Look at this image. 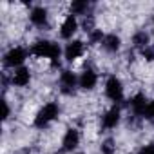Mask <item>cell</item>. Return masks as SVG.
Returning <instances> with one entry per match:
<instances>
[{
  "label": "cell",
  "mask_w": 154,
  "mask_h": 154,
  "mask_svg": "<svg viewBox=\"0 0 154 154\" xmlns=\"http://www.w3.org/2000/svg\"><path fill=\"white\" fill-rule=\"evenodd\" d=\"M29 54L35 56V58H45L49 60L51 63H58V58L62 54V49L56 42H51V40H38L31 45L29 49Z\"/></svg>",
  "instance_id": "1"
},
{
  "label": "cell",
  "mask_w": 154,
  "mask_h": 154,
  "mask_svg": "<svg viewBox=\"0 0 154 154\" xmlns=\"http://www.w3.org/2000/svg\"><path fill=\"white\" fill-rule=\"evenodd\" d=\"M58 114H60L58 103L56 102H49V103H45V105H42L38 109V112L35 114V122L33 123H35L36 129H45L58 118Z\"/></svg>",
  "instance_id": "2"
},
{
  "label": "cell",
  "mask_w": 154,
  "mask_h": 154,
  "mask_svg": "<svg viewBox=\"0 0 154 154\" xmlns=\"http://www.w3.org/2000/svg\"><path fill=\"white\" fill-rule=\"evenodd\" d=\"M27 54H29L27 49H24V47H20V45H15V47H11V49L4 54V65H6V67H11V69L15 71V69L22 67V63L26 62Z\"/></svg>",
  "instance_id": "3"
},
{
  "label": "cell",
  "mask_w": 154,
  "mask_h": 154,
  "mask_svg": "<svg viewBox=\"0 0 154 154\" xmlns=\"http://www.w3.org/2000/svg\"><path fill=\"white\" fill-rule=\"evenodd\" d=\"M105 96L116 105L120 102H123V84L118 76H109L107 82H105Z\"/></svg>",
  "instance_id": "4"
},
{
  "label": "cell",
  "mask_w": 154,
  "mask_h": 154,
  "mask_svg": "<svg viewBox=\"0 0 154 154\" xmlns=\"http://www.w3.org/2000/svg\"><path fill=\"white\" fill-rule=\"evenodd\" d=\"M58 84H60V91L63 94H72L78 87V76H76L72 71L65 69L60 72V78H58Z\"/></svg>",
  "instance_id": "5"
},
{
  "label": "cell",
  "mask_w": 154,
  "mask_h": 154,
  "mask_svg": "<svg viewBox=\"0 0 154 154\" xmlns=\"http://www.w3.org/2000/svg\"><path fill=\"white\" fill-rule=\"evenodd\" d=\"M85 54V42L84 40H71L63 49V58L67 62H76Z\"/></svg>",
  "instance_id": "6"
},
{
  "label": "cell",
  "mask_w": 154,
  "mask_h": 154,
  "mask_svg": "<svg viewBox=\"0 0 154 154\" xmlns=\"http://www.w3.org/2000/svg\"><path fill=\"white\" fill-rule=\"evenodd\" d=\"M78 27H80L78 17H74V15L69 13V15L63 18V22L60 24V36H62L63 40H69V38L74 36V33L78 31Z\"/></svg>",
  "instance_id": "7"
},
{
  "label": "cell",
  "mask_w": 154,
  "mask_h": 154,
  "mask_svg": "<svg viewBox=\"0 0 154 154\" xmlns=\"http://www.w3.org/2000/svg\"><path fill=\"white\" fill-rule=\"evenodd\" d=\"M120 120H122V109L118 105H112L111 109H107L102 116V127L111 131V129H116L120 125Z\"/></svg>",
  "instance_id": "8"
},
{
  "label": "cell",
  "mask_w": 154,
  "mask_h": 154,
  "mask_svg": "<svg viewBox=\"0 0 154 154\" xmlns=\"http://www.w3.org/2000/svg\"><path fill=\"white\" fill-rule=\"evenodd\" d=\"M96 84H98V74H96L94 69L87 67V69H84L80 72V76H78V87L82 91H93L96 87Z\"/></svg>",
  "instance_id": "9"
},
{
  "label": "cell",
  "mask_w": 154,
  "mask_h": 154,
  "mask_svg": "<svg viewBox=\"0 0 154 154\" xmlns=\"http://www.w3.org/2000/svg\"><path fill=\"white\" fill-rule=\"evenodd\" d=\"M80 140H82V136H80L78 129L69 127V129L65 131L63 138H62V147H63V150H67V152L76 150V149L80 147Z\"/></svg>",
  "instance_id": "10"
},
{
  "label": "cell",
  "mask_w": 154,
  "mask_h": 154,
  "mask_svg": "<svg viewBox=\"0 0 154 154\" xmlns=\"http://www.w3.org/2000/svg\"><path fill=\"white\" fill-rule=\"evenodd\" d=\"M129 105H131V111H132L134 116L143 118V116H145V111H147V105H149V100L145 98V94L138 93V94H134V96L129 100Z\"/></svg>",
  "instance_id": "11"
},
{
  "label": "cell",
  "mask_w": 154,
  "mask_h": 154,
  "mask_svg": "<svg viewBox=\"0 0 154 154\" xmlns=\"http://www.w3.org/2000/svg\"><path fill=\"white\" fill-rule=\"evenodd\" d=\"M11 82H13L15 87H27L29 82H31V71L24 65L15 69L13 74H11Z\"/></svg>",
  "instance_id": "12"
},
{
  "label": "cell",
  "mask_w": 154,
  "mask_h": 154,
  "mask_svg": "<svg viewBox=\"0 0 154 154\" xmlns=\"http://www.w3.org/2000/svg\"><path fill=\"white\" fill-rule=\"evenodd\" d=\"M47 18H49V13H47V9H45L44 6H36V8H33L31 13H29V20H31V24L36 26V27H44V26L47 24Z\"/></svg>",
  "instance_id": "13"
},
{
  "label": "cell",
  "mask_w": 154,
  "mask_h": 154,
  "mask_svg": "<svg viewBox=\"0 0 154 154\" xmlns=\"http://www.w3.org/2000/svg\"><path fill=\"white\" fill-rule=\"evenodd\" d=\"M102 49L105 51V53H118L120 51V47H122V38L118 36V35H114V33H109V35H105L103 36V40H102Z\"/></svg>",
  "instance_id": "14"
},
{
  "label": "cell",
  "mask_w": 154,
  "mask_h": 154,
  "mask_svg": "<svg viewBox=\"0 0 154 154\" xmlns=\"http://www.w3.org/2000/svg\"><path fill=\"white\" fill-rule=\"evenodd\" d=\"M132 45H134L136 49H140V51H143L145 47H149V45H150V36H149V33H147V31H136V33L132 35Z\"/></svg>",
  "instance_id": "15"
},
{
  "label": "cell",
  "mask_w": 154,
  "mask_h": 154,
  "mask_svg": "<svg viewBox=\"0 0 154 154\" xmlns=\"http://www.w3.org/2000/svg\"><path fill=\"white\" fill-rule=\"evenodd\" d=\"M87 11H89V2H80V0H76V2L71 4V15H74V17H78V15L87 17Z\"/></svg>",
  "instance_id": "16"
},
{
  "label": "cell",
  "mask_w": 154,
  "mask_h": 154,
  "mask_svg": "<svg viewBox=\"0 0 154 154\" xmlns=\"http://www.w3.org/2000/svg\"><path fill=\"white\" fill-rule=\"evenodd\" d=\"M100 150H102V154H114V152H116V143H114V140L109 138V140L102 141Z\"/></svg>",
  "instance_id": "17"
},
{
  "label": "cell",
  "mask_w": 154,
  "mask_h": 154,
  "mask_svg": "<svg viewBox=\"0 0 154 154\" xmlns=\"http://www.w3.org/2000/svg\"><path fill=\"white\" fill-rule=\"evenodd\" d=\"M103 36H105V35L102 33V29H94V31H91V33H89V44H91V45L102 44Z\"/></svg>",
  "instance_id": "18"
},
{
  "label": "cell",
  "mask_w": 154,
  "mask_h": 154,
  "mask_svg": "<svg viewBox=\"0 0 154 154\" xmlns=\"http://www.w3.org/2000/svg\"><path fill=\"white\" fill-rule=\"evenodd\" d=\"M141 56H143L147 62H152V60H154V47H150V45L145 47V49L141 51Z\"/></svg>",
  "instance_id": "19"
},
{
  "label": "cell",
  "mask_w": 154,
  "mask_h": 154,
  "mask_svg": "<svg viewBox=\"0 0 154 154\" xmlns=\"http://www.w3.org/2000/svg\"><path fill=\"white\" fill-rule=\"evenodd\" d=\"M145 120H154V102H149L147 105V111H145Z\"/></svg>",
  "instance_id": "20"
},
{
  "label": "cell",
  "mask_w": 154,
  "mask_h": 154,
  "mask_svg": "<svg viewBox=\"0 0 154 154\" xmlns=\"http://www.w3.org/2000/svg\"><path fill=\"white\" fill-rule=\"evenodd\" d=\"M138 154H154V143H147V145H143V147L140 149Z\"/></svg>",
  "instance_id": "21"
},
{
  "label": "cell",
  "mask_w": 154,
  "mask_h": 154,
  "mask_svg": "<svg viewBox=\"0 0 154 154\" xmlns=\"http://www.w3.org/2000/svg\"><path fill=\"white\" fill-rule=\"evenodd\" d=\"M2 107H4V112H2V118H4V120H8V118H9V105H8V102H6V100L2 102Z\"/></svg>",
  "instance_id": "22"
}]
</instances>
